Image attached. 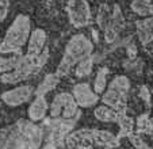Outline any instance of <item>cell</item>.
<instances>
[{"instance_id": "1", "label": "cell", "mask_w": 153, "mask_h": 149, "mask_svg": "<svg viewBox=\"0 0 153 149\" xmlns=\"http://www.w3.org/2000/svg\"><path fill=\"white\" fill-rule=\"evenodd\" d=\"M43 130L31 121L19 119L0 136V149H39Z\"/></svg>"}, {"instance_id": "2", "label": "cell", "mask_w": 153, "mask_h": 149, "mask_svg": "<svg viewBox=\"0 0 153 149\" xmlns=\"http://www.w3.org/2000/svg\"><path fill=\"white\" fill-rule=\"evenodd\" d=\"M92 52H94V45L85 35L83 34L73 35L69 39V42H68L67 48H65L64 57L57 68V76L58 77L67 76L69 73L71 68L76 63L81 61L85 57H90Z\"/></svg>"}, {"instance_id": "3", "label": "cell", "mask_w": 153, "mask_h": 149, "mask_svg": "<svg viewBox=\"0 0 153 149\" xmlns=\"http://www.w3.org/2000/svg\"><path fill=\"white\" fill-rule=\"evenodd\" d=\"M30 34V18L27 15H18L10 26L3 42L0 43V53H18L27 42Z\"/></svg>"}, {"instance_id": "4", "label": "cell", "mask_w": 153, "mask_h": 149, "mask_svg": "<svg viewBox=\"0 0 153 149\" xmlns=\"http://www.w3.org/2000/svg\"><path fill=\"white\" fill-rule=\"evenodd\" d=\"M49 53L48 49H45V52H42L41 54L31 57V56H23L22 61L19 63V65L11 72L1 74L0 80L6 84H16L22 80L30 79L31 76L37 74L38 72L42 69V66L45 65V63L48 61Z\"/></svg>"}, {"instance_id": "5", "label": "cell", "mask_w": 153, "mask_h": 149, "mask_svg": "<svg viewBox=\"0 0 153 149\" xmlns=\"http://www.w3.org/2000/svg\"><path fill=\"white\" fill-rule=\"evenodd\" d=\"M80 115L75 99L71 94H58L50 104V117L62 119H77Z\"/></svg>"}, {"instance_id": "6", "label": "cell", "mask_w": 153, "mask_h": 149, "mask_svg": "<svg viewBox=\"0 0 153 149\" xmlns=\"http://www.w3.org/2000/svg\"><path fill=\"white\" fill-rule=\"evenodd\" d=\"M77 119H62V118H52L48 127L50 130V136L48 142L54 144L56 146L64 145V140L68 134L71 133V130L73 129L75 123Z\"/></svg>"}, {"instance_id": "7", "label": "cell", "mask_w": 153, "mask_h": 149, "mask_svg": "<svg viewBox=\"0 0 153 149\" xmlns=\"http://www.w3.org/2000/svg\"><path fill=\"white\" fill-rule=\"evenodd\" d=\"M67 12L75 27L87 26L91 20L90 4L87 0H71L67 6Z\"/></svg>"}, {"instance_id": "8", "label": "cell", "mask_w": 153, "mask_h": 149, "mask_svg": "<svg viewBox=\"0 0 153 149\" xmlns=\"http://www.w3.org/2000/svg\"><path fill=\"white\" fill-rule=\"evenodd\" d=\"M94 132L95 129H79L69 133L64 142L67 144L68 149H92L95 146Z\"/></svg>"}, {"instance_id": "9", "label": "cell", "mask_w": 153, "mask_h": 149, "mask_svg": "<svg viewBox=\"0 0 153 149\" xmlns=\"http://www.w3.org/2000/svg\"><path fill=\"white\" fill-rule=\"evenodd\" d=\"M72 96L79 107H92L99 102V95L92 91L87 83L76 84L73 87Z\"/></svg>"}, {"instance_id": "10", "label": "cell", "mask_w": 153, "mask_h": 149, "mask_svg": "<svg viewBox=\"0 0 153 149\" xmlns=\"http://www.w3.org/2000/svg\"><path fill=\"white\" fill-rule=\"evenodd\" d=\"M33 94V88L30 86H20L16 88H12L1 94V101L11 107H18L23 104L30 99Z\"/></svg>"}, {"instance_id": "11", "label": "cell", "mask_w": 153, "mask_h": 149, "mask_svg": "<svg viewBox=\"0 0 153 149\" xmlns=\"http://www.w3.org/2000/svg\"><path fill=\"white\" fill-rule=\"evenodd\" d=\"M45 43H46V33L43 31L42 29H35L31 33V35H30L27 56L35 57V56L41 54L42 49L45 48Z\"/></svg>"}, {"instance_id": "12", "label": "cell", "mask_w": 153, "mask_h": 149, "mask_svg": "<svg viewBox=\"0 0 153 149\" xmlns=\"http://www.w3.org/2000/svg\"><path fill=\"white\" fill-rule=\"evenodd\" d=\"M117 123L119 125V133L117 137L121 140L122 137H129L130 134H133L134 132V121L133 118H130L126 115V106L118 109V118H117Z\"/></svg>"}, {"instance_id": "13", "label": "cell", "mask_w": 153, "mask_h": 149, "mask_svg": "<svg viewBox=\"0 0 153 149\" xmlns=\"http://www.w3.org/2000/svg\"><path fill=\"white\" fill-rule=\"evenodd\" d=\"M48 109H49V106H48L46 99L43 96H37L29 107V119L31 122L42 121L43 118L46 117Z\"/></svg>"}, {"instance_id": "14", "label": "cell", "mask_w": 153, "mask_h": 149, "mask_svg": "<svg viewBox=\"0 0 153 149\" xmlns=\"http://www.w3.org/2000/svg\"><path fill=\"white\" fill-rule=\"evenodd\" d=\"M137 35L142 45H148L153 41V18H146L142 20H137Z\"/></svg>"}, {"instance_id": "15", "label": "cell", "mask_w": 153, "mask_h": 149, "mask_svg": "<svg viewBox=\"0 0 153 149\" xmlns=\"http://www.w3.org/2000/svg\"><path fill=\"white\" fill-rule=\"evenodd\" d=\"M94 138H95V145L104 146V148H108V149L119 146V138L115 134H113L111 132H107V130L95 129Z\"/></svg>"}, {"instance_id": "16", "label": "cell", "mask_w": 153, "mask_h": 149, "mask_svg": "<svg viewBox=\"0 0 153 149\" xmlns=\"http://www.w3.org/2000/svg\"><path fill=\"white\" fill-rule=\"evenodd\" d=\"M102 101H103L104 104H107V106H110V107H114V109H121V107L126 106V96L118 94V92L113 91V89H110V88L103 94Z\"/></svg>"}, {"instance_id": "17", "label": "cell", "mask_w": 153, "mask_h": 149, "mask_svg": "<svg viewBox=\"0 0 153 149\" xmlns=\"http://www.w3.org/2000/svg\"><path fill=\"white\" fill-rule=\"evenodd\" d=\"M58 80H60V77H58L57 74L54 73H49L45 76V79L42 80V83L38 86V88L35 89V95L37 96H43L45 94H48L49 91H52L53 88H56L58 84Z\"/></svg>"}, {"instance_id": "18", "label": "cell", "mask_w": 153, "mask_h": 149, "mask_svg": "<svg viewBox=\"0 0 153 149\" xmlns=\"http://www.w3.org/2000/svg\"><path fill=\"white\" fill-rule=\"evenodd\" d=\"M94 114H95L96 119L100 122H117V118H118V112L115 110L106 106H98Z\"/></svg>"}, {"instance_id": "19", "label": "cell", "mask_w": 153, "mask_h": 149, "mask_svg": "<svg viewBox=\"0 0 153 149\" xmlns=\"http://www.w3.org/2000/svg\"><path fill=\"white\" fill-rule=\"evenodd\" d=\"M22 58H23V56H22L20 52L15 53L12 57H8V58L0 57V73H7V72L14 71V69L19 65Z\"/></svg>"}, {"instance_id": "20", "label": "cell", "mask_w": 153, "mask_h": 149, "mask_svg": "<svg viewBox=\"0 0 153 149\" xmlns=\"http://www.w3.org/2000/svg\"><path fill=\"white\" fill-rule=\"evenodd\" d=\"M108 88L126 96L127 91H129V88H130V81L126 76H117V77L113 79V81L110 83Z\"/></svg>"}, {"instance_id": "21", "label": "cell", "mask_w": 153, "mask_h": 149, "mask_svg": "<svg viewBox=\"0 0 153 149\" xmlns=\"http://www.w3.org/2000/svg\"><path fill=\"white\" fill-rule=\"evenodd\" d=\"M131 10L141 16H146V15L153 12L152 0H133L131 1Z\"/></svg>"}, {"instance_id": "22", "label": "cell", "mask_w": 153, "mask_h": 149, "mask_svg": "<svg viewBox=\"0 0 153 149\" xmlns=\"http://www.w3.org/2000/svg\"><path fill=\"white\" fill-rule=\"evenodd\" d=\"M136 130L137 133H144V134H153V122L148 114H141L137 118L136 123Z\"/></svg>"}, {"instance_id": "23", "label": "cell", "mask_w": 153, "mask_h": 149, "mask_svg": "<svg viewBox=\"0 0 153 149\" xmlns=\"http://www.w3.org/2000/svg\"><path fill=\"white\" fill-rule=\"evenodd\" d=\"M92 66H94V58L91 57H85L81 61H79V65L76 68V76L77 77H85L92 72Z\"/></svg>"}, {"instance_id": "24", "label": "cell", "mask_w": 153, "mask_h": 149, "mask_svg": "<svg viewBox=\"0 0 153 149\" xmlns=\"http://www.w3.org/2000/svg\"><path fill=\"white\" fill-rule=\"evenodd\" d=\"M107 74H108V68H106V66H102V68L98 71L95 83H94V91H95L98 95L102 94V92L104 91V88H106Z\"/></svg>"}, {"instance_id": "25", "label": "cell", "mask_w": 153, "mask_h": 149, "mask_svg": "<svg viewBox=\"0 0 153 149\" xmlns=\"http://www.w3.org/2000/svg\"><path fill=\"white\" fill-rule=\"evenodd\" d=\"M111 19H113V26L115 27V30L122 29L125 26V18L122 15V11L118 4H114V11L113 15H111Z\"/></svg>"}, {"instance_id": "26", "label": "cell", "mask_w": 153, "mask_h": 149, "mask_svg": "<svg viewBox=\"0 0 153 149\" xmlns=\"http://www.w3.org/2000/svg\"><path fill=\"white\" fill-rule=\"evenodd\" d=\"M127 138L130 140V142L133 144V146L136 149H152L144 140H142L141 137H140L138 134H134V133H133V134H130Z\"/></svg>"}, {"instance_id": "27", "label": "cell", "mask_w": 153, "mask_h": 149, "mask_svg": "<svg viewBox=\"0 0 153 149\" xmlns=\"http://www.w3.org/2000/svg\"><path fill=\"white\" fill-rule=\"evenodd\" d=\"M104 38H106V41L108 43L114 42L117 38V30L114 29V27H108V29L104 30Z\"/></svg>"}, {"instance_id": "28", "label": "cell", "mask_w": 153, "mask_h": 149, "mask_svg": "<svg viewBox=\"0 0 153 149\" xmlns=\"http://www.w3.org/2000/svg\"><path fill=\"white\" fill-rule=\"evenodd\" d=\"M10 0H0V22L6 19L7 11H8Z\"/></svg>"}, {"instance_id": "29", "label": "cell", "mask_w": 153, "mask_h": 149, "mask_svg": "<svg viewBox=\"0 0 153 149\" xmlns=\"http://www.w3.org/2000/svg\"><path fill=\"white\" fill-rule=\"evenodd\" d=\"M140 96H141L142 101L149 106L150 104V92H149V89H148L146 86H142L141 88H140Z\"/></svg>"}, {"instance_id": "30", "label": "cell", "mask_w": 153, "mask_h": 149, "mask_svg": "<svg viewBox=\"0 0 153 149\" xmlns=\"http://www.w3.org/2000/svg\"><path fill=\"white\" fill-rule=\"evenodd\" d=\"M127 53H129V57L130 58H134V57H136V53H137L136 46H134V45L127 46Z\"/></svg>"}, {"instance_id": "31", "label": "cell", "mask_w": 153, "mask_h": 149, "mask_svg": "<svg viewBox=\"0 0 153 149\" xmlns=\"http://www.w3.org/2000/svg\"><path fill=\"white\" fill-rule=\"evenodd\" d=\"M42 149H57V146H56L54 144H52V142H46V145L43 146Z\"/></svg>"}, {"instance_id": "32", "label": "cell", "mask_w": 153, "mask_h": 149, "mask_svg": "<svg viewBox=\"0 0 153 149\" xmlns=\"http://www.w3.org/2000/svg\"><path fill=\"white\" fill-rule=\"evenodd\" d=\"M152 54H153V48H152Z\"/></svg>"}, {"instance_id": "33", "label": "cell", "mask_w": 153, "mask_h": 149, "mask_svg": "<svg viewBox=\"0 0 153 149\" xmlns=\"http://www.w3.org/2000/svg\"><path fill=\"white\" fill-rule=\"evenodd\" d=\"M150 119H152V122H153V118H150Z\"/></svg>"}]
</instances>
